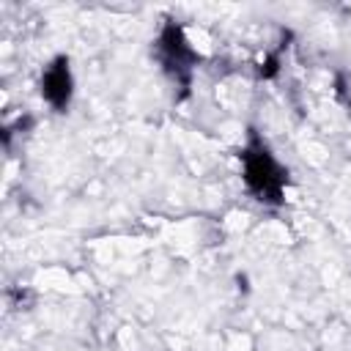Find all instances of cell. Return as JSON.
Instances as JSON below:
<instances>
[{
  "mask_svg": "<svg viewBox=\"0 0 351 351\" xmlns=\"http://www.w3.org/2000/svg\"><path fill=\"white\" fill-rule=\"evenodd\" d=\"M239 159H241L244 184L255 195V200L266 206H280L285 195V184H288V170L274 159V154L269 151V145L255 129H250L247 145L241 148Z\"/></svg>",
  "mask_w": 351,
  "mask_h": 351,
  "instance_id": "obj_1",
  "label": "cell"
},
{
  "mask_svg": "<svg viewBox=\"0 0 351 351\" xmlns=\"http://www.w3.org/2000/svg\"><path fill=\"white\" fill-rule=\"evenodd\" d=\"M156 58L165 69V74L181 88V96L189 93L192 88V71L200 60V55L192 49L184 27L173 19H167L156 36Z\"/></svg>",
  "mask_w": 351,
  "mask_h": 351,
  "instance_id": "obj_2",
  "label": "cell"
},
{
  "mask_svg": "<svg viewBox=\"0 0 351 351\" xmlns=\"http://www.w3.org/2000/svg\"><path fill=\"white\" fill-rule=\"evenodd\" d=\"M74 93V77L66 55H58L49 60V66L41 71V96L55 112H66Z\"/></svg>",
  "mask_w": 351,
  "mask_h": 351,
  "instance_id": "obj_3",
  "label": "cell"
},
{
  "mask_svg": "<svg viewBox=\"0 0 351 351\" xmlns=\"http://www.w3.org/2000/svg\"><path fill=\"white\" fill-rule=\"evenodd\" d=\"M282 47H285V44H282ZM282 47H277L274 52H266V55H263V60H261V66H258V77H261V80H271V77H277Z\"/></svg>",
  "mask_w": 351,
  "mask_h": 351,
  "instance_id": "obj_4",
  "label": "cell"
}]
</instances>
